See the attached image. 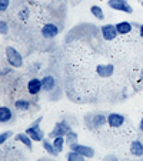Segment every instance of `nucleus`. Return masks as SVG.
I'll list each match as a JSON object with an SVG mask.
<instances>
[{
    "mask_svg": "<svg viewBox=\"0 0 143 161\" xmlns=\"http://www.w3.org/2000/svg\"><path fill=\"white\" fill-rule=\"evenodd\" d=\"M140 78H142V80H143V70L140 72Z\"/></svg>",
    "mask_w": 143,
    "mask_h": 161,
    "instance_id": "31",
    "label": "nucleus"
},
{
    "mask_svg": "<svg viewBox=\"0 0 143 161\" xmlns=\"http://www.w3.org/2000/svg\"><path fill=\"white\" fill-rule=\"evenodd\" d=\"M64 142H66V138L64 137H54L53 138V145H54V148H56V151L57 153H60V151H63V145H64Z\"/></svg>",
    "mask_w": 143,
    "mask_h": 161,
    "instance_id": "20",
    "label": "nucleus"
},
{
    "mask_svg": "<svg viewBox=\"0 0 143 161\" xmlns=\"http://www.w3.org/2000/svg\"><path fill=\"white\" fill-rule=\"evenodd\" d=\"M140 3H142V6H143V0H142V2H140Z\"/></svg>",
    "mask_w": 143,
    "mask_h": 161,
    "instance_id": "32",
    "label": "nucleus"
},
{
    "mask_svg": "<svg viewBox=\"0 0 143 161\" xmlns=\"http://www.w3.org/2000/svg\"><path fill=\"white\" fill-rule=\"evenodd\" d=\"M107 124L112 128H119L125 124V115L117 114V112H110L107 114Z\"/></svg>",
    "mask_w": 143,
    "mask_h": 161,
    "instance_id": "9",
    "label": "nucleus"
},
{
    "mask_svg": "<svg viewBox=\"0 0 143 161\" xmlns=\"http://www.w3.org/2000/svg\"><path fill=\"white\" fill-rule=\"evenodd\" d=\"M42 89H43V85H42V79H39V78H32L27 82V91H29L30 95L36 97V95L40 94Z\"/></svg>",
    "mask_w": 143,
    "mask_h": 161,
    "instance_id": "10",
    "label": "nucleus"
},
{
    "mask_svg": "<svg viewBox=\"0 0 143 161\" xmlns=\"http://www.w3.org/2000/svg\"><path fill=\"white\" fill-rule=\"evenodd\" d=\"M90 13L93 14L97 20H103L105 19V13H103V9L100 6H92L90 7Z\"/></svg>",
    "mask_w": 143,
    "mask_h": 161,
    "instance_id": "19",
    "label": "nucleus"
},
{
    "mask_svg": "<svg viewBox=\"0 0 143 161\" xmlns=\"http://www.w3.org/2000/svg\"><path fill=\"white\" fill-rule=\"evenodd\" d=\"M12 137V131H6V132H2L0 134V144H4L9 138Z\"/></svg>",
    "mask_w": 143,
    "mask_h": 161,
    "instance_id": "23",
    "label": "nucleus"
},
{
    "mask_svg": "<svg viewBox=\"0 0 143 161\" xmlns=\"http://www.w3.org/2000/svg\"><path fill=\"white\" fill-rule=\"evenodd\" d=\"M10 4V0H0V12H6Z\"/></svg>",
    "mask_w": 143,
    "mask_h": 161,
    "instance_id": "25",
    "label": "nucleus"
},
{
    "mask_svg": "<svg viewBox=\"0 0 143 161\" xmlns=\"http://www.w3.org/2000/svg\"><path fill=\"white\" fill-rule=\"evenodd\" d=\"M130 153L136 157H142L143 155V142L140 140H135L130 144Z\"/></svg>",
    "mask_w": 143,
    "mask_h": 161,
    "instance_id": "14",
    "label": "nucleus"
},
{
    "mask_svg": "<svg viewBox=\"0 0 143 161\" xmlns=\"http://www.w3.org/2000/svg\"><path fill=\"white\" fill-rule=\"evenodd\" d=\"M27 12H26V10H22V13H20V19H26V17H27Z\"/></svg>",
    "mask_w": 143,
    "mask_h": 161,
    "instance_id": "28",
    "label": "nucleus"
},
{
    "mask_svg": "<svg viewBox=\"0 0 143 161\" xmlns=\"http://www.w3.org/2000/svg\"><path fill=\"white\" fill-rule=\"evenodd\" d=\"M42 85H43V91L52 92L56 88V79L52 75H46V76L42 78Z\"/></svg>",
    "mask_w": 143,
    "mask_h": 161,
    "instance_id": "13",
    "label": "nucleus"
},
{
    "mask_svg": "<svg viewBox=\"0 0 143 161\" xmlns=\"http://www.w3.org/2000/svg\"><path fill=\"white\" fill-rule=\"evenodd\" d=\"M89 118L90 128H100L105 124H107V114H103V112H96V114H93V117Z\"/></svg>",
    "mask_w": 143,
    "mask_h": 161,
    "instance_id": "7",
    "label": "nucleus"
},
{
    "mask_svg": "<svg viewBox=\"0 0 143 161\" xmlns=\"http://www.w3.org/2000/svg\"><path fill=\"white\" fill-rule=\"evenodd\" d=\"M42 145H43L44 151H47L49 154L54 155V157H56V155L59 154V153L56 151V148H54V145H53V141L50 142V141H47V140H43V141H42Z\"/></svg>",
    "mask_w": 143,
    "mask_h": 161,
    "instance_id": "17",
    "label": "nucleus"
},
{
    "mask_svg": "<svg viewBox=\"0 0 143 161\" xmlns=\"http://www.w3.org/2000/svg\"><path fill=\"white\" fill-rule=\"evenodd\" d=\"M116 29H117V32H119V35H127L132 32V23L126 22V20L119 22V23H116Z\"/></svg>",
    "mask_w": 143,
    "mask_h": 161,
    "instance_id": "16",
    "label": "nucleus"
},
{
    "mask_svg": "<svg viewBox=\"0 0 143 161\" xmlns=\"http://www.w3.org/2000/svg\"><path fill=\"white\" fill-rule=\"evenodd\" d=\"M43 117H39L36 121H34L32 125H29V128H26V134L30 135V138L33 141H43L44 140V132L43 130L40 128V122H42Z\"/></svg>",
    "mask_w": 143,
    "mask_h": 161,
    "instance_id": "1",
    "label": "nucleus"
},
{
    "mask_svg": "<svg viewBox=\"0 0 143 161\" xmlns=\"http://www.w3.org/2000/svg\"><path fill=\"white\" fill-rule=\"evenodd\" d=\"M100 33H102L105 40H113L117 37L119 32L116 29V25H103L100 27Z\"/></svg>",
    "mask_w": 143,
    "mask_h": 161,
    "instance_id": "6",
    "label": "nucleus"
},
{
    "mask_svg": "<svg viewBox=\"0 0 143 161\" xmlns=\"http://www.w3.org/2000/svg\"><path fill=\"white\" fill-rule=\"evenodd\" d=\"M6 59H7L10 66H13V68L23 66V56L20 55L19 50L12 47V46L6 47Z\"/></svg>",
    "mask_w": 143,
    "mask_h": 161,
    "instance_id": "2",
    "label": "nucleus"
},
{
    "mask_svg": "<svg viewBox=\"0 0 143 161\" xmlns=\"http://www.w3.org/2000/svg\"><path fill=\"white\" fill-rule=\"evenodd\" d=\"M66 158L69 161H83L84 160V157L80 154V153H77V151H73V150H70L69 153H67Z\"/></svg>",
    "mask_w": 143,
    "mask_h": 161,
    "instance_id": "21",
    "label": "nucleus"
},
{
    "mask_svg": "<svg viewBox=\"0 0 143 161\" xmlns=\"http://www.w3.org/2000/svg\"><path fill=\"white\" fill-rule=\"evenodd\" d=\"M69 145H70V150L80 153V154L83 155L84 158H93V157H94V150H93L92 147L77 144V142H72V144H69Z\"/></svg>",
    "mask_w": 143,
    "mask_h": 161,
    "instance_id": "5",
    "label": "nucleus"
},
{
    "mask_svg": "<svg viewBox=\"0 0 143 161\" xmlns=\"http://www.w3.org/2000/svg\"><path fill=\"white\" fill-rule=\"evenodd\" d=\"M139 33H140V36L143 37V25H140L139 26Z\"/></svg>",
    "mask_w": 143,
    "mask_h": 161,
    "instance_id": "30",
    "label": "nucleus"
},
{
    "mask_svg": "<svg viewBox=\"0 0 143 161\" xmlns=\"http://www.w3.org/2000/svg\"><path fill=\"white\" fill-rule=\"evenodd\" d=\"M30 105H32L30 101H26V99H17L16 102H14V107L19 111H29Z\"/></svg>",
    "mask_w": 143,
    "mask_h": 161,
    "instance_id": "18",
    "label": "nucleus"
},
{
    "mask_svg": "<svg viewBox=\"0 0 143 161\" xmlns=\"http://www.w3.org/2000/svg\"><path fill=\"white\" fill-rule=\"evenodd\" d=\"M16 140L20 141L22 144H24L30 151L33 150V140L30 138L29 134H26V132H23V134H16Z\"/></svg>",
    "mask_w": 143,
    "mask_h": 161,
    "instance_id": "15",
    "label": "nucleus"
},
{
    "mask_svg": "<svg viewBox=\"0 0 143 161\" xmlns=\"http://www.w3.org/2000/svg\"><path fill=\"white\" fill-rule=\"evenodd\" d=\"M107 6L110 9L117 10V12H123V13H127V14L133 13V9H132V6L129 4L127 0H109Z\"/></svg>",
    "mask_w": 143,
    "mask_h": 161,
    "instance_id": "4",
    "label": "nucleus"
},
{
    "mask_svg": "<svg viewBox=\"0 0 143 161\" xmlns=\"http://www.w3.org/2000/svg\"><path fill=\"white\" fill-rule=\"evenodd\" d=\"M10 72H12V68H3V69H2V75H9Z\"/></svg>",
    "mask_w": 143,
    "mask_h": 161,
    "instance_id": "26",
    "label": "nucleus"
},
{
    "mask_svg": "<svg viewBox=\"0 0 143 161\" xmlns=\"http://www.w3.org/2000/svg\"><path fill=\"white\" fill-rule=\"evenodd\" d=\"M7 32H9V26H7V23L4 22V20H0V33L7 35Z\"/></svg>",
    "mask_w": 143,
    "mask_h": 161,
    "instance_id": "24",
    "label": "nucleus"
},
{
    "mask_svg": "<svg viewBox=\"0 0 143 161\" xmlns=\"http://www.w3.org/2000/svg\"><path fill=\"white\" fill-rule=\"evenodd\" d=\"M69 131H72V127L69 125V122H67L66 119L63 121H59V122H56L54 124V128L52 131H50L49 137L50 138H54V137H66V134L69 132Z\"/></svg>",
    "mask_w": 143,
    "mask_h": 161,
    "instance_id": "3",
    "label": "nucleus"
},
{
    "mask_svg": "<svg viewBox=\"0 0 143 161\" xmlns=\"http://www.w3.org/2000/svg\"><path fill=\"white\" fill-rule=\"evenodd\" d=\"M64 138H66V142H67V144H72V142H77V132H74V131L72 130V131H69V132H67Z\"/></svg>",
    "mask_w": 143,
    "mask_h": 161,
    "instance_id": "22",
    "label": "nucleus"
},
{
    "mask_svg": "<svg viewBox=\"0 0 143 161\" xmlns=\"http://www.w3.org/2000/svg\"><path fill=\"white\" fill-rule=\"evenodd\" d=\"M59 32H60L59 27L54 23H46L42 27V36L44 39H53V37H56L59 35Z\"/></svg>",
    "mask_w": 143,
    "mask_h": 161,
    "instance_id": "8",
    "label": "nucleus"
},
{
    "mask_svg": "<svg viewBox=\"0 0 143 161\" xmlns=\"http://www.w3.org/2000/svg\"><path fill=\"white\" fill-rule=\"evenodd\" d=\"M96 72L100 78H109L113 75L115 66L112 64H100L96 66Z\"/></svg>",
    "mask_w": 143,
    "mask_h": 161,
    "instance_id": "11",
    "label": "nucleus"
},
{
    "mask_svg": "<svg viewBox=\"0 0 143 161\" xmlns=\"http://www.w3.org/2000/svg\"><path fill=\"white\" fill-rule=\"evenodd\" d=\"M139 128H140V131L143 132V117H142V119H140V122H139Z\"/></svg>",
    "mask_w": 143,
    "mask_h": 161,
    "instance_id": "29",
    "label": "nucleus"
},
{
    "mask_svg": "<svg viewBox=\"0 0 143 161\" xmlns=\"http://www.w3.org/2000/svg\"><path fill=\"white\" fill-rule=\"evenodd\" d=\"M105 160H112V161H116V160H117V157H116V155H112V154H109V155H106V157H105Z\"/></svg>",
    "mask_w": 143,
    "mask_h": 161,
    "instance_id": "27",
    "label": "nucleus"
},
{
    "mask_svg": "<svg viewBox=\"0 0 143 161\" xmlns=\"http://www.w3.org/2000/svg\"><path fill=\"white\" fill-rule=\"evenodd\" d=\"M13 111L10 109L9 107H6V105H2L0 107V122L2 124H7V122H10V121L13 119Z\"/></svg>",
    "mask_w": 143,
    "mask_h": 161,
    "instance_id": "12",
    "label": "nucleus"
}]
</instances>
